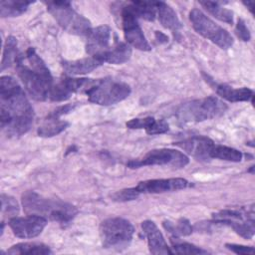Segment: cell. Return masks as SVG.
<instances>
[{"label": "cell", "instance_id": "6da1fadb", "mask_svg": "<svg viewBox=\"0 0 255 255\" xmlns=\"http://www.w3.org/2000/svg\"><path fill=\"white\" fill-rule=\"evenodd\" d=\"M1 128L8 136H20L26 133L34 120V111L23 89L10 77L0 79Z\"/></svg>", "mask_w": 255, "mask_h": 255}, {"label": "cell", "instance_id": "7a4b0ae2", "mask_svg": "<svg viewBox=\"0 0 255 255\" xmlns=\"http://www.w3.org/2000/svg\"><path fill=\"white\" fill-rule=\"evenodd\" d=\"M15 65L18 77L28 94L36 101L48 100L54 85L53 78L35 49L28 48L24 54L20 53Z\"/></svg>", "mask_w": 255, "mask_h": 255}, {"label": "cell", "instance_id": "3957f363", "mask_svg": "<svg viewBox=\"0 0 255 255\" xmlns=\"http://www.w3.org/2000/svg\"><path fill=\"white\" fill-rule=\"evenodd\" d=\"M22 204L27 214L39 215L62 225L69 224L78 213L74 205L60 199L44 197L35 191L23 193Z\"/></svg>", "mask_w": 255, "mask_h": 255}, {"label": "cell", "instance_id": "277c9868", "mask_svg": "<svg viewBox=\"0 0 255 255\" xmlns=\"http://www.w3.org/2000/svg\"><path fill=\"white\" fill-rule=\"evenodd\" d=\"M85 93L91 103L111 106L127 99L130 94V87L125 82L106 78L93 80Z\"/></svg>", "mask_w": 255, "mask_h": 255}, {"label": "cell", "instance_id": "5b68a950", "mask_svg": "<svg viewBox=\"0 0 255 255\" xmlns=\"http://www.w3.org/2000/svg\"><path fill=\"white\" fill-rule=\"evenodd\" d=\"M227 106L216 97H207L183 104L177 111L179 121L199 123L218 118L225 113Z\"/></svg>", "mask_w": 255, "mask_h": 255}, {"label": "cell", "instance_id": "8992f818", "mask_svg": "<svg viewBox=\"0 0 255 255\" xmlns=\"http://www.w3.org/2000/svg\"><path fill=\"white\" fill-rule=\"evenodd\" d=\"M47 10L67 32L79 36H88L92 30L91 22L73 9L68 1L46 2Z\"/></svg>", "mask_w": 255, "mask_h": 255}, {"label": "cell", "instance_id": "52a82bcc", "mask_svg": "<svg viewBox=\"0 0 255 255\" xmlns=\"http://www.w3.org/2000/svg\"><path fill=\"white\" fill-rule=\"evenodd\" d=\"M134 233L132 224L122 217L105 219L100 226V235L103 246L108 249L122 250L130 243Z\"/></svg>", "mask_w": 255, "mask_h": 255}, {"label": "cell", "instance_id": "ba28073f", "mask_svg": "<svg viewBox=\"0 0 255 255\" xmlns=\"http://www.w3.org/2000/svg\"><path fill=\"white\" fill-rule=\"evenodd\" d=\"M189 20L193 29L202 37L208 39L221 49H228L233 45L232 36L221 26L207 17L201 10L194 8L189 12Z\"/></svg>", "mask_w": 255, "mask_h": 255}, {"label": "cell", "instance_id": "9c48e42d", "mask_svg": "<svg viewBox=\"0 0 255 255\" xmlns=\"http://www.w3.org/2000/svg\"><path fill=\"white\" fill-rule=\"evenodd\" d=\"M217 223L230 226L237 234L245 239H251L254 235V212L253 208L224 209L213 214Z\"/></svg>", "mask_w": 255, "mask_h": 255}, {"label": "cell", "instance_id": "30bf717a", "mask_svg": "<svg viewBox=\"0 0 255 255\" xmlns=\"http://www.w3.org/2000/svg\"><path fill=\"white\" fill-rule=\"evenodd\" d=\"M188 156L172 148H157L148 151L142 158L130 160L128 166L130 168H137L146 165H169L175 168L184 167L188 164Z\"/></svg>", "mask_w": 255, "mask_h": 255}, {"label": "cell", "instance_id": "8fae6325", "mask_svg": "<svg viewBox=\"0 0 255 255\" xmlns=\"http://www.w3.org/2000/svg\"><path fill=\"white\" fill-rule=\"evenodd\" d=\"M87 37V53L103 63L104 57L120 41L114 31L107 25H101L92 29Z\"/></svg>", "mask_w": 255, "mask_h": 255}, {"label": "cell", "instance_id": "7c38bea8", "mask_svg": "<svg viewBox=\"0 0 255 255\" xmlns=\"http://www.w3.org/2000/svg\"><path fill=\"white\" fill-rule=\"evenodd\" d=\"M123 30L126 41L140 51H149L151 48L137 22V17L126 5L121 13Z\"/></svg>", "mask_w": 255, "mask_h": 255}, {"label": "cell", "instance_id": "4fadbf2b", "mask_svg": "<svg viewBox=\"0 0 255 255\" xmlns=\"http://www.w3.org/2000/svg\"><path fill=\"white\" fill-rule=\"evenodd\" d=\"M8 224L15 236L27 239L40 235L47 225V219L39 215L28 214L24 217H11Z\"/></svg>", "mask_w": 255, "mask_h": 255}, {"label": "cell", "instance_id": "5bb4252c", "mask_svg": "<svg viewBox=\"0 0 255 255\" xmlns=\"http://www.w3.org/2000/svg\"><path fill=\"white\" fill-rule=\"evenodd\" d=\"M92 81V79L86 78H64L53 85L50 92L49 100L54 102L66 101L70 99V97L76 92H79L81 90L86 91Z\"/></svg>", "mask_w": 255, "mask_h": 255}, {"label": "cell", "instance_id": "9a60e30c", "mask_svg": "<svg viewBox=\"0 0 255 255\" xmlns=\"http://www.w3.org/2000/svg\"><path fill=\"white\" fill-rule=\"evenodd\" d=\"M189 185V182L180 177L176 178H160L140 181L136 186L139 193H163L184 189Z\"/></svg>", "mask_w": 255, "mask_h": 255}, {"label": "cell", "instance_id": "2e32d148", "mask_svg": "<svg viewBox=\"0 0 255 255\" xmlns=\"http://www.w3.org/2000/svg\"><path fill=\"white\" fill-rule=\"evenodd\" d=\"M214 143L215 142L207 136L195 135L177 141L174 144L185 150L188 154H191L197 160H208L210 159V152Z\"/></svg>", "mask_w": 255, "mask_h": 255}, {"label": "cell", "instance_id": "e0dca14e", "mask_svg": "<svg viewBox=\"0 0 255 255\" xmlns=\"http://www.w3.org/2000/svg\"><path fill=\"white\" fill-rule=\"evenodd\" d=\"M141 229L146 238L148 248L152 254H172V251L167 246L163 235L157 228L156 224L151 220L141 222Z\"/></svg>", "mask_w": 255, "mask_h": 255}, {"label": "cell", "instance_id": "ac0fdd59", "mask_svg": "<svg viewBox=\"0 0 255 255\" xmlns=\"http://www.w3.org/2000/svg\"><path fill=\"white\" fill-rule=\"evenodd\" d=\"M103 64L102 61L95 57H88L83 58L80 60H73V61H63L62 66L64 71L72 76H80L86 75L97 69L99 66Z\"/></svg>", "mask_w": 255, "mask_h": 255}, {"label": "cell", "instance_id": "d6986e66", "mask_svg": "<svg viewBox=\"0 0 255 255\" xmlns=\"http://www.w3.org/2000/svg\"><path fill=\"white\" fill-rule=\"evenodd\" d=\"M127 127L131 129L143 128L148 134H160L168 130V124L165 121H156L152 117L132 119L127 123Z\"/></svg>", "mask_w": 255, "mask_h": 255}, {"label": "cell", "instance_id": "ffe728a7", "mask_svg": "<svg viewBox=\"0 0 255 255\" xmlns=\"http://www.w3.org/2000/svg\"><path fill=\"white\" fill-rule=\"evenodd\" d=\"M215 89L218 96L231 103L248 102L251 101L253 98V91L245 87L235 89L228 85L220 84L216 86Z\"/></svg>", "mask_w": 255, "mask_h": 255}, {"label": "cell", "instance_id": "44dd1931", "mask_svg": "<svg viewBox=\"0 0 255 255\" xmlns=\"http://www.w3.org/2000/svg\"><path fill=\"white\" fill-rule=\"evenodd\" d=\"M156 14L160 24L171 31H177L181 27V23L175 11L165 2L156 1Z\"/></svg>", "mask_w": 255, "mask_h": 255}, {"label": "cell", "instance_id": "7402d4cb", "mask_svg": "<svg viewBox=\"0 0 255 255\" xmlns=\"http://www.w3.org/2000/svg\"><path fill=\"white\" fill-rule=\"evenodd\" d=\"M127 5L137 18L147 21H153L155 19L156 1H132Z\"/></svg>", "mask_w": 255, "mask_h": 255}, {"label": "cell", "instance_id": "603a6c76", "mask_svg": "<svg viewBox=\"0 0 255 255\" xmlns=\"http://www.w3.org/2000/svg\"><path fill=\"white\" fill-rule=\"evenodd\" d=\"M131 56V48L128 44L119 41L115 47L104 57V63L120 65L129 60Z\"/></svg>", "mask_w": 255, "mask_h": 255}, {"label": "cell", "instance_id": "cb8c5ba5", "mask_svg": "<svg viewBox=\"0 0 255 255\" xmlns=\"http://www.w3.org/2000/svg\"><path fill=\"white\" fill-rule=\"evenodd\" d=\"M7 254L15 255V254H37V255H46L52 254L49 246L38 243V242H23L13 245L9 250H7Z\"/></svg>", "mask_w": 255, "mask_h": 255}, {"label": "cell", "instance_id": "d4e9b609", "mask_svg": "<svg viewBox=\"0 0 255 255\" xmlns=\"http://www.w3.org/2000/svg\"><path fill=\"white\" fill-rule=\"evenodd\" d=\"M32 1L24 0H3L0 2L1 17H17L27 11Z\"/></svg>", "mask_w": 255, "mask_h": 255}, {"label": "cell", "instance_id": "484cf974", "mask_svg": "<svg viewBox=\"0 0 255 255\" xmlns=\"http://www.w3.org/2000/svg\"><path fill=\"white\" fill-rule=\"evenodd\" d=\"M69 123L66 121L60 120V118H55L49 116V118L45 121V123L38 128V134L39 136L43 137H51L61 133L63 130L67 128Z\"/></svg>", "mask_w": 255, "mask_h": 255}, {"label": "cell", "instance_id": "4316f807", "mask_svg": "<svg viewBox=\"0 0 255 255\" xmlns=\"http://www.w3.org/2000/svg\"><path fill=\"white\" fill-rule=\"evenodd\" d=\"M242 157H243V154L238 149H235L230 146L222 145V144H217V143H214L210 152V159L217 158V159L226 160V161L239 162L241 161Z\"/></svg>", "mask_w": 255, "mask_h": 255}, {"label": "cell", "instance_id": "83f0119b", "mask_svg": "<svg viewBox=\"0 0 255 255\" xmlns=\"http://www.w3.org/2000/svg\"><path fill=\"white\" fill-rule=\"evenodd\" d=\"M199 4L205 8L212 16L217 18L220 21L226 22L228 24L233 23V12L229 9L222 7L218 2L212 1H200Z\"/></svg>", "mask_w": 255, "mask_h": 255}, {"label": "cell", "instance_id": "f1b7e54d", "mask_svg": "<svg viewBox=\"0 0 255 255\" xmlns=\"http://www.w3.org/2000/svg\"><path fill=\"white\" fill-rule=\"evenodd\" d=\"M20 53L17 50V41L14 37L9 36L6 40V44L4 46L3 58L1 62V70H5L10 67L12 64H15Z\"/></svg>", "mask_w": 255, "mask_h": 255}, {"label": "cell", "instance_id": "f546056e", "mask_svg": "<svg viewBox=\"0 0 255 255\" xmlns=\"http://www.w3.org/2000/svg\"><path fill=\"white\" fill-rule=\"evenodd\" d=\"M172 253L176 254H206L208 253L206 250H203L191 243L184 242L179 240L177 237H173L170 239Z\"/></svg>", "mask_w": 255, "mask_h": 255}, {"label": "cell", "instance_id": "4dcf8cb0", "mask_svg": "<svg viewBox=\"0 0 255 255\" xmlns=\"http://www.w3.org/2000/svg\"><path fill=\"white\" fill-rule=\"evenodd\" d=\"M164 228L172 233L175 237L189 235L192 232V227L189 221L185 218H180L175 224L170 221H163Z\"/></svg>", "mask_w": 255, "mask_h": 255}, {"label": "cell", "instance_id": "1f68e13d", "mask_svg": "<svg viewBox=\"0 0 255 255\" xmlns=\"http://www.w3.org/2000/svg\"><path fill=\"white\" fill-rule=\"evenodd\" d=\"M1 212H2V215L15 217V215L19 212V205L15 200V198L6 194H2L1 195Z\"/></svg>", "mask_w": 255, "mask_h": 255}, {"label": "cell", "instance_id": "d6a6232c", "mask_svg": "<svg viewBox=\"0 0 255 255\" xmlns=\"http://www.w3.org/2000/svg\"><path fill=\"white\" fill-rule=\"evenodd\" d=\"M139 194L140 193L136 190L135 187L126 188V189H122V190L116 192L113 195V198H114V200L121 201V202L130 201V200H134L135 198H137Z\"/></svg>", "mask_w": 255, "mask_h": 255}, {"label": "cell", "instance_id": "836d02e7", "mask_svg": "<svg viewBox=\"0 0 255 255\" xmlns=\"http://www.w3.org/2000/svg\"><path fill=\"white\" fill-rule=\"evenodd\" d=\"M236 34L237 36L242 40V41H249L251 36H250V32L249 29L247 28L245 22L242 19H239L235 28Z\"/></svg>", "mask_w": 255, "mask_h": 255}, {"label": "cell", "instance_id": "e575fe53", "mask_svg": "<svg viewBox=\"0 0 255 255\" xmlns=\"http://www.w3.org/2000/svg\"><path fill=\"white\" fill-rule=\"evenodd\" d=\"M229 250L236 254H253L254 248L251 246H244V245H238V244H229L227 243L225 245Z\"/></svg>", "mask_w": 255, "mask_h": 255}, {"label": "cell", "instance_id": "d590c367", "mask_svg": "<svg viewBox=\"0 0 255 255\" xmlns=\"http://www.w3.org/2000/svg\"><path fill=\"white\" fill-rule=\"evenodd\" d=\"M244 4H245V5L248 7V9L253 13V2H252V1L248 2V1H247V2H244Z\"/></svg>", "mask_w": 255, "mask_h": 255}]
</instances>
